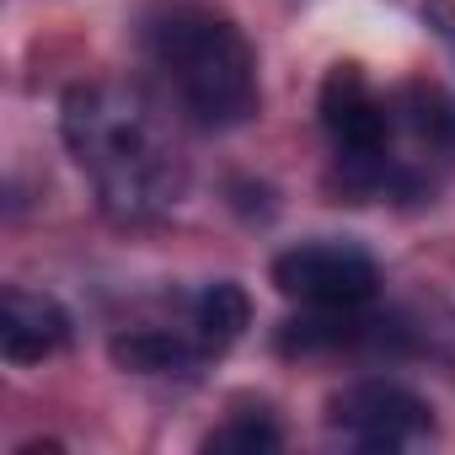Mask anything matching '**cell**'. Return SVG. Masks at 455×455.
I'll return each instance as SVG.
<instances>
[{
	"label": "cell",
	"instance_id": "obj_1",
	"mask_svg": "<svg viewBox=\"0 0 455 455\" xmlns=\"http://www.w3.org/2000/svg\"><path fill=\"white\" fill-rule=\"evenodd\" d=\"M65 145L118 225H145L188 193V156L166 108L134 81H81L60 108Z\"/></svg>",
	"mask_w": 455,
	"mask_h": 455
},
{
	"label": "cell",
	"instance_id": "obj_2",
	"mask_svg": "<svg viewBox=\"0 0 455 455\" xmlns=\"http://www.w3.org/2000/svg\"><path fill=\"white\" fill-rule=\"evenodd\" d=\"M145 54L193 124L242 129L258 113V54L231 17L209 6H161L145 17Z\"/></svg>",
	"mask_w": 455,
	"mask_h": 455
},
{
	"label": "cell",
	"instance_id": "obj_3",
	"mask_svg": "<svg viewBox=\"0 0 455 455\" xmlns=\"http://www.w3.org/2000/svg\"><path fill=\"white\" fill-rule=\"evenodd\" d=\"M274 284L279 295L316 306V311H354L380 290V268L370 252L348 242H306L274 258Z\"/></svg>",
	"mask_w": 455,
	"mask_h": 455
},
{
	"label": "cell",
	"instance_id": "obj_4",
	"mask_svg": "<svg viewBox=\"0 0 455 455\" xmlns=\"http://www.w3.org/2000/svg\"><path fill=\"white\" fill-rule=\"evenodd\" d=\"M327 423L364 450H402L428 434V407L396 380H354L327 402Z\"/></svg>",
	"mask_w": 455,
	"mask_h": 455
},
{
	"label": "cell",
	"instance_id": "obj_5",
	"mask_svg": "<svg viewBox=\"0 0 455 455\" xmlns=\"http://www.w3.org/2000/svg\"><path fill=\"white\" fill-rule=\"evenodd\" d=\"M322 129L332 134V145L348 161H380L386 140H391V118L386 102L375 97V86L364 81L359 65H332L322 81Z\"/></svg>",
	"mask_w": 455,
	"mask_h": 455
},
{
	"label": "cell",
	"instance_id": "obj_6",
	"mask_svg": "<svg viewBox=\"0 0 455 455\" xmlns=\"http://www.w3.org/2000/svg\"><path fill=\"white\" fill-rule=\"evenodd\" d=\"M65 343H70V316L49 295L12 284L6 300H0V354L12 364H38V359L60 354Z\"/></svg>",
	"mask_w": 455,
	"mask_h": 455
},
{
	"label": "cell",
	"instance_id": "obj_7",
	"mask_svg": "<svg viewBox=\"0 0 455 455\" xmlns=\"http://www.w3.org/2000/svg\"><path fill=\"white\" fill-rule=\"evenodd\" d=\"M252 322L247 290L242 284H209L193 306V348L198 354H225Z\"/></svg>",
	"mask_w": 455,
	"mask_h": 455
},
{
	"label": "cell",
	"instance_id": "obj_8",
	"mask_svg": "<svg viewBox=\"0 0 455 455\" xmlns=\"http://www.w3.org/2000/svg\"><path fill=\"white\" fill-rule=\"evenodd\" d=\"M113 359H118L124 370L156 375V370H188V364L204 359V354L188 348V343L172 338V332H129V338H113Z\"/></svg>",
	"mask_w": 455,
	"mask_h": 455
},
{
	"label": "cell",
	"instance_id": "obj_9",
	"mask_svg": "<svg viewBox=\"0 0 455 455\" xmlns=\"http://www.w3.org/2000/svg\"><path fill=\"white\" fill-rule=\"evenodd\" d=\"M407 102V124L418 140H428V150H455V102L434 86V81H412L402 92Z\"/></svg>",
	"mask_w": 455,
	"mask_h": 455
},
{
	"label": "cell",
	"instance_id": "obj_10",
	"mask_svg": "<svg viewBox=\"0 0 455 455\" xmlns=\"http://www.w3.org/2000/svg\"><path fill=\"white\" fill-rule=\"evenodd\" d=\"M279 444H284L279 428H274L268 418H258V412H242V418H231V423H220V428L204 439V450H247V455L279 450Z\"/></svg>",
	"mask_w": 455,
	"mask_h": 455
}]
</instances>
